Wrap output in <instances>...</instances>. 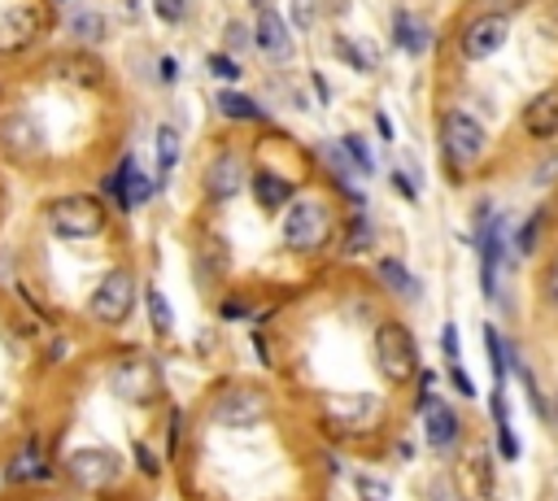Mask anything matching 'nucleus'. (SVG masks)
<instances>
[{"mask_svg":"<svg viewBox=\"0 0 558 501\" xmlns=\"http://www.w3.org/2000/svg\"><path fill=\"white\" fill-rule=\"evenodd\" d=\"M205 70L218 74V78H227V83H235V78L244 74V65H240L231 52H209V57H205Z\"/></svg>","mask_w":558,"mask_h":501,"instance_id":"nucleus-29","label":"nucleus"},{"mask_svg":"<svg viewBox=\"0 0 558 501\" xmlns=\"http://www.w3.org/2000/svg\"><path fill=\"white\" fill-rule=\"evenodd\" d=\"M484 144H488V131L466 109H449L440 118V148H445V157L453 166H475L480 152H484Z\"/></svg>","mask_w":558,"mask_h":501,"instance_id":"nucleus-4","label":"nucleus"},{"mask_svg":"<svg viewBox=\"0 0 558 501\" xmlns=\"http://www.w3.org/2000/svg\"><path fill=\"white\" fill-rule=\"evenodd\" d=\"M131 305H135V279L126 270H109L96 283V292L87 296V314L96 322H105V327H118L131 314Z\"/></svg>","mask_w":558,"mask_h":501,"instance_id":"nucleus-5","label":"nucleus"},{"mask_svg":"<svg viewBox=\"0 0 558 501\" xmlns=\"http://www.w3.org/2000/svg\"><path fill=\"white\" fill-rule=\"evenodd\" d=\"M545 301H549V305L558 309V261H554V266L545 270Z\"/></svg>","mask_w":558,"mask_h":501,"instance_id":"nucleus-39","label":"nucleus"},{"mask_svg":"<svg viewBox=\"0 0 558 501\" xmlns=\"http://www.w3.org/2000/svg\"><path fill=\"white\" fill-rule=\"evenodd\" d=\"M344 148H349V157H353V170H357V174H371V170H375V157H371V148H366L357 135H344Z\"/></svg>","mask_w":558,"mask_h":501,"instance_id":"nucleus-31","label":"nucleus"},{"mask_svg":"<svg viewBox=\"0 0 558 501\" xmlns=\"http://www.w3.org/2000/svg\"><path fill=\"white\" fill-rule=\"evenodd\" d=\"M222 39H227V52H248L253 48V30H244V22H227Z\"/></svg>","mask_w":558,"mask_h":501,"instance_id":"nucleus-33","label":"nucleus"},{"mask_svg":"<svg viewBox=\"0 0 558 501\" xmlns=\"http://www.w3.org/2000/svg\"><path fill=\"white\" fill-rule=\"evenodd\" d=\"M449 375H453V388H458V392H462V396H475V383H471V379H466V370H462V366H453V370H449Z\"/></svg>","mask_w":558,"mask_h":501,"instance_id":"nucleus-40","label":"nucleus"},{"mask_svg":"<svg viewBox=\"0 0 558 501\" xmlns=\"http://www.w3.org/2000/svg\"><path fill=\"white\" fill-rule=\"evenodd\" d=\"M484 344H488L493 375H497V379H506V353H501V335H497V327H484Z\"/></svg>","mask_w":558,"mask_h":501,"instance_id":"nucleus-34","label":"nucleus"},{"mask_svg":"<svg viewBox=\"0 0 558 501\" xmlns=\"http://www.w3.org/2000/svg\"><path fill=\"white\" fill-rule=\"evenodd\" d=\"M48 227H52V235H61V240H96V235L105 231V209H100L96 196H83V192L57 196V200L48 205Z\"/></svg>","mask_w":558,"mask_h":501,"instance_id":"nucleus-1","label":"nucleus"},{"mask_svg":"<svg viewBox=\"0 0 558 501\" xmlns=\"http://www.w3.org/2000/svg\"><path fill=\"white\" fill-rule=\"evenodd\" d=\"M179 166V131L174 126H157V183H166Z\"/></svg>","mask_w":558,"mask_h":501,"instance_id":"nucleus-24","label":"nucleus"},{"mask_svg":"<svg viewBox=\"0 0 558 501\" xmlns=\"http://www.w3.org/2000/svg\"><path fill=\"white\" fill-rule=\"evenodd\" d=\"M70 35L74 39H83V44H100L105 35H109V22H105V13H96V9H70Z\"/></svg>","mask_w":558,"mask_h":501,"instance_id":"nucleus-23","label":"nucleus"},{"mask_svg":"<svg viewBox=\"0 0 558 501\" xmlns=\"http://www.w3.org/2000/svg\"><path fill=\"white\" fill-rule=\"evenodd\" d=\"M331 240V209L323 200H296L283 218V244L296 253H314Z\"/></svg>","mask_w":558,"mask_h":501,"instance_id":"nucleus-2","label":"nucleus"},{"mask_svg":"<svg viewBox=\"0 0 558 501\" xmlns=\"http://www.w3.org/2000/svg\"><path fill=\"white\" fill-rule=\"evenodd\" d=\"M314 152H318V157L327 161V170H331V174H336V179H340V183L349 187V174H357V170H353V157H349L344 139H323V144H318Z\"/></svg>","mask_w":558,"mask_h":501,"instance_id":"nucleus-25","label":"nucleus"},{"mask_svg":"<svg viewBox=\"0 0 558 501\" xmlns=\"http://www.w3.org/2000/svg\"><path fill=\"white\" fill-rule=\"evenodd\" d=\"M392 39H397V48H401V52L423 57V52H427V44H432V30H427V22H423V17H414V13L397 9V13H392Z\"/></svg>","mask_w":558,"mask_h":501,"instance_id":"nucleus-18","label":"nucleus"},{"mask_svg":"<svg viewBox=\"0 0 558 501\" xmlns=\"http://www.w3.org/2000/svg\"><path fill=\"white\" fill-rule=\"evenodd\" d=\"M253 44H257V52H262L270 65H288V61H292V26H288L275 9H262V13H257Z\"/></svg>","mask_w":558,"mask_h":501,"instance_id":"nucleus-11","label":"nucleus"},{"mask_svg":"<svg viewBox=\"0 0 558 501\" xmlns=\"http://www.w3.org/2000/svg\"><path fill=\"white\" fill-rule=\"evenodd\" d=\"M118 179H122V209H135V205H148L153 200V192H157V183L135 166V157H122V166H118Z\"/></svg>","mask_w":558,"mask_h":501,"instance_id":"nucleus-19","label":"nucleus"},{"mask_svg":"<svg viewBox=\"0 0 558 501\" xmlns=\"http://www.w3.org/2000/svg\"><path fill=\"white\" fill-rule=\"evenodd\" d=\"M161 78H166V83L179 78V61H174V57H161Z\"/></svg>","mask_w":558,"mask_h":501,"instance_id":"nucleus-44","label":"nucleus"},{"mask_svg":"<svg viewBox=\"0 0 558 501\" xmlns=\"http://www.w3.org/2000/svg\"><path fill=\"white\" fill-rule=\"evenodd\" d=\"M57 4H70V0H57Z\"/></svg>","mask_w":558,"mask_h":501,"instance_id":"nucleus-47","label":"nucleus"},{"mask_svg":"<svg viewBox=\"0 0 558 501\" xmlns=\"http://www.w3.org/2000/svg\"><path fill=\"white\" fill-rule=\"evenodd\" d=\"M222 314H227V318H244V314H248V305L231 296V301H222Z\"/></svg>","mask_w":558,"mask_h":501,"instance_id":"nucleus-43","label":"nucleus"},{"mask_svg":"<svg viewBox=\"0 0 558 501\" xmlns=\"http://www.w3.org/2000/svg\"><path fill=\"white\" fill-rule=\"evenodd\" d=\"M65 475L78 484V488H105L122 475V462L113 449H74L65 457Z\"/></svg>","mask_w":558,"mask_h":501,"instance_id":"nucleus-9","label":"nucleus"},{"mask_svg":"<svg viewBox=\"0 0 558 501\" xmlns=\"http://www.w3.org/2000/svg\"><path fill=\"white\" fill-rule=\"evenodd\" d=\"M523 131L532 139H554L558 135V87H545L523 105Z\"/></svg>","mask_w":558,"mask_h":501,"instance_id":"nucleus-13","label":"nucleus"},{"mask_svg":"<svg viewBox=\"0 0 558 501\" xmlns=\"http://www.w3.org/2000/svg\"><path fill=\"white\" fill-rule=\"evenodd\" d=\"M109 388H113L122 401L144 405V401H153V396L161 392V375H157V366H153L148 357H126V362L113 366Z\"/></svg>","mask_w":558,"mask_h":501,"instance_id":"nucleus-8","label":"nucleus"},{"mask_svg":"<svg viewBox=\"0 0 558 501\" xmlns=\"http://www.w3.org/2000/svg\"><path fill=\"white\" fill-rule=\"evenodd\" d=\"M375 362L392 383H405L418 370V344L410 335V327L401 322H379L375 331Z\"/></svg>","mask_w":558,"mask_h":501,"instance_id":"nucleus-3","label":"nucleus"},{"mask_svg":"<svg viewBox=\"0 0 558 501\" xmlns=\"http://www.w3.org/2000/svg\"><path fill=\"white\" fill-rule=\"evenodd\" d=\"M240 187H244V157L231 152V148H222L218 157H209V166H205V192L214 200H235Z\"/></svg>","mask_w":558,"mask_h":501,"instance_id":"nucleus-12","label":"nucleus"},{"mask_svg":"<svg viewBox=\"0 0 558 501\" xmlns=\"http://www.w3.org/2000/svg\"><path fill=\"white\" fill-rule=\"evenodd\" d=\"M214 105H218V113L231 118V122H262V118H266V109H262L248 91H235V87H222V91L214 96Z\"/></svg>","mask_w":558,"mask_h":501,"instance_id":"nucleus-20","label":"nucleus"},{"mask_svg":"<svg viewBox=\"0 0 558 501\" xmlns=\"http://www.w3.org/2000/svg\"><path fill=\"white\" fill-rule=\"evenodd\" d=\"M423 427H427V444L432 449H453V440H458V414L445 401H427L423 396Z\"/></svg>","mask_w":558,"mask_h":501,"instance_id":"nucleus-16","label":"nucleus"},{"mask_svg":"<svg viewBox=\"0 0 558 501\" xmlns=\"http://www.w3.org/2000/svg\"><path fill=\"white\" fill-rule=\"evenodd\" d=\"M135 462L144 466V475H157V457L148 453V444H135Z\"/></svg>","mask_w":558,"mask_h":501,"instance_id":"nucleus-41","label":"nucleus"},{"mask_svg":"<svg viewBox=\"0 0 558 501\" xmlns=\"http://www.w3.org/2000/svg\"><path fill=\"white\" fill-rule=\"evenodd\" d=\"M379 279H384L392 292H401V296H418V283L410 279V270H405L397 257H384V261H379Z\"/></svg>","mask_w":558,"mask_h":501,"instance_id":"nucleus-26","label":"nucleus"},{"mask_svg":"<svg viewBox=\"0 0 558 501\" xmlns=\"http://www.w3.org/2000/svg\"><path fill=\"white\" fill-rule=\"evenodd\" d=\"M253 196H257L262 209H279V205L292 200V183L283 174H275V170H257L253 174Z\"/></svg>","mask_w":558,"mask_h":501,"instance_id":"nucleus-21","label":"nucleus"},{"mask_svg":"<svg viewBox=\"0 0 558 501\" xmlns=\"http://www.w3.org/2000/svg\"><path fill=\"white\" fill-rule=\"evenodd\" d=\"M497 453H501L506 462H514V457H519V440H514L510 423H497Z\"/></svg>","mask_w":558,"mask_h":501,"instance_id":"nucleus-37","label":"nucleus"},{"mask_svg":"<svg viewBox=\"0 0 558 501\" xmlns=\"http://www.w3.org/2000/svg\"><path fill=\"white\" fill-rule=\"evenodd\" d=\"M506 35H510V17L506 13H480V17H471L462 26L458 48H462L466 61H488L506 44Z\"/></svg>","mask_w":558,"mask_h":501,"instance_id":"nucleus-7","label":"nucleus"},{"mask_svg":"<svg viewBox=\"0 0 558 501\" xmlns=\"http://www.w3.org/2000/svg\"><path fill=\"white\" fill-rule=\"evenodd\" d=\"M179 431H183V414L174 410V414H170V449L179 444Z\"/></svg>","mask_w":558,"mask_h":501,"instance_id":"nucleus-46","label":"nucleus"},{"mask_svg":"<svg viewBox=\"0 0 558 501\" xmlns=\"http://www.w3.org/2000/svg\"><path fill=\"white\" fill-rule=\"evenodd\" d=\"M153 9H157V17H161L166 26H179V22H187L192 0H153Z\"/></svg>","mask_w":558,"mask_h":501,"instance_id":"nucleus-30","label":"nucleus"},{"mask_svg":"<svg viewBox=\"0 0 558 501\" xmlns=\"http://www.w3.org/2000/svg\"><path fill=\"white\" fill-rule=\"evenodd\" d=\"M501 231H506V222H501V218H488V222L480 227V235H475L480 257H484L480 283H484V292H488V296H497V270H501Z\"/></svg>","mask_w":558,"mask_h":501,"instance_id":"nucleus-14","label":"nucleus"},{"mask_svg":"<svg viewBox=\"0 0 558 501\" xmlns=\"http://www.w3.org/2000/svg\"><path fill=\"white\" fill-rule=\"evenodd\" d=\"M541 222H545V218H541V213H532V218L519 227V240H514V244H519V253H532V248H536V231H541Z\"/></svg>","mask_w":558,"mask_h":501,"instance_id":"nucleus-36","label":"nucleus"},{"mask_svg":"<svg viewBox=\"0 0 558 501\" xmlns=\"http://www.w3.org/2000/svg\"><path fill=\"white\" fill-rule=\"evenodd\" d=\"M392 187H397V192H401V196H405V200H418V192H414V183H410V179H405V174H401V170H397V174H392Z\"/></svg>","mask_w":558,"mask_h":501,"instance_id":"nucleus-42","label":"nucleus"},{"mask_svg":"<svg viewBox=\"0 0 558 501\" xmlns=\"http://www.w3.org/2000/svg\"><path fill=\"white\" fill-rule=\"evenodd\" d=\"M554 405H558V401H554ZM554 418H558V410H554Z\"/></svg>","mask_w":558,"mask_h":501,"instance_id":"nucleus-48","label":"nucleus"},{"mask_svg":"<svg viewBox=\"0 0 558 501\" xmlns=\"http://www.w3.org/2000/svg\"><path fill=\"white\" fill-rule=\"evenodd\" d=\"M266 410H270V401L253 383H235L222 396H214V405H209L214 423H222V427H253V423L266 418Z\"/></svg>","mask_w":558,"mask_h":501,"instance_id":"nucleus-6","label":"nucleus"},{"mask_svg":"<svg viewBox=\"0 0 558 501\" xmlns=\"http://www.w3.org/2000/svg\"><path fill=\"white\" fill-rule=\"evenodd\" d=\"M375 131H379L384 139H392V118H388V113H375Z\"/></svg>","mask_w":558,"mask_h":501,"instance_id":"nucleus-45","label":"nucleus"},{"mask_svg":"<svg viewBox=\"0 0 558 501\" xmlns=\"http://www.w3.org/2000/svg\"><path fill=\"white\" fill-rule=\"evenodd\" d=\"M327 410H331V418H336V423H344L349 431H362V427H371V423L379 418V396L353 392V396H340V401H331Z\"/></svg>","mask_w":558,"mask_h":501,"instance_id":"nucleus-15","label":"nucleus"},{"mask_svg":"<svg viewBox=\"0 0 558 501\" xmlns=\"http://www.w3.org/2000/svg\"><path fill=\"white\" fill-rule=\"evenodd\" d=\"M4 479L9 484H35V479H48V457H44V444L39 440H26L13 462L4 466Z\"/></svg>","mask_w":558,"mask_h":501,"instance_id":"nucleus-17","label":"nucleus"},{"mask_svg":"<svg viewBox=\"0 0 558 501\" xmlns=\"http://www.w3.org/2000/svg\"><path fill=\"white\" fill-rule=\"evenodd\" d=\"M331 48H336V57H344V65H353L357 74H371V70L379 65V52H375L371 44H362V39L336 35V39H331Z\"/></svg>","mask_w":558,"mask_h":501,"instance_id":"nucleus-22","label":"nucleus"},{"mask_svg":"<svg viewBox=\"0 0 558 501\" xmlns=\"http://www.w3.org/2000/svg\"><path fill=\"white\" fill-rule=\"evenodd\" d=\"M318 9H323V0H292V22H296V30H314Z\"/></svg>","mask_w":558,"mask_h":501,"instance_id":"nucleus-32","label":"nucleus"},{"mask_svg":"<svg viewBox=\"0 0 558 501\" xmlns=\"http://www.w3.org/2000/svg\"><path fill=\"white\" fill-rule=\"evenodd\" d=\"M440 349H445V357H458V327H453V322H445V331H440Z\"/></svg>","mask_w":558,"mask_h":501,"instance_id":"nucleus-38","label":"nucleus"},{"mask_svg":"<svg viewBox=\"0 0 558 501\" xmlns=\"http://www.w3.org/2000/svg\"><path fill=\"white\" fill-rule=\"evenodd\" d=\"M144 301H148V318H153V331H161V335H166V331L174 327V318H170V305H166V296H161L157 288H148V292H144Z\"/></svg>","mask_w":558,"mask_h":501,"instance_id":"nucleus-28","label":"nucleus"},{"mask_svg":"<svg viewBox=\"0 0 558 501\" xmlns=\"http://www.w3.org/2000/svg\"><path fill=\"white\" fill-rule=\"evenodd\" d=\"M371 218L357 209V218L349 222V231H344V253H362V248H371Z\"/></svg>","mask_w":558,"mask_h":501,"instance_id":"nucleus-27","label":"nucleus"},{"mask_svg":"<svg viewBox=\"0 0 558 501\" xmlns=\"http://www.w3.org/2000/svg\"><path fill=\"white\" fill-rule=\"evenodd\" d=\"M44 30V9L39 4H9L0 13V52L13 57L22 48H31Z\"/></svg>","mask_w":558,"mask_h":501,"instance_id":"nucleus-10","label":"nucleus"},{"mask_svg":"<svg viewBox=\"0 0 558 501\" xmlns=\"http://www.w3.org/2000/svg\"><path fill=\"white\" fill-rule=\"evenodd\" d=\"M353 488H357V497H362V501H388V484H384V479H375V475H357V479H353Z\"/></svg>","mask_w":558,"mask_h":501,"instance_id":"nucleus-35","label":"nucleus"}]
</instances>
